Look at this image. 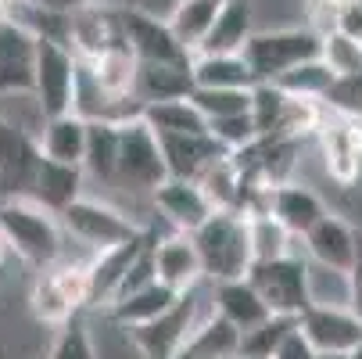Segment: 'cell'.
I'll list each match as a JSON object with an SVG mask.
<instances>
[{"label": "cell", "mask_w": 362, "mask_h": 359, "mask_svg": "<svg viewBox=\"0 0 362 359\" xmlns=\"http://www.w3.org/2000/svg\"><path fill=\"white\" fill-rule=\"evenodd\" d=\"M190 83L194 90H251L255 76L244 55H194Z\"/></svg>", "instance_id": "cb8c5ba5"}, {"label": "cell", "mask_w": 362, "mask_h": 359, "mask_svg": "<svg viewBox=\"0 0 362 359\" xmlns=\"http://www.w3.org/2000/svg\"><path fill=\"white\" fill-rule=\"evenodd\" d=\"M76 76L79 58L69 50L65 40H36V58H33V93L47 119L72 112L76 97Z\"/></svg>", "instance_id": "52a82bcc"}, {"label": "cell", "mask_w": 362, "mask_h": 359, "mask_svg": "<svg viewBox=\"0 0 362 359\" xmlns=\"http://www.w3.org/2000/svg\"><path fill=\"white\" fill-rule=\"evenodd\" d=\"M247 280L276 317H301L308 309V259L301 251H291L273 263H255L247 270Z\"/></svg>", "instance_id": "9c48e42d"}, {"label": "cell", "mask_w": 362, "mask_h": 359, "mask_svg": "<svg viewBox=\"0 0 362 359\" xmlns=\"http://www.w3.org/2000/svg\"><path fill=\"white\" fill-rule=\"evenodd\" d=\"M190 65H140L133 97L140 105H158V101H180L190 97Z\"/></svg>", "instance_id": "1f68e13d"}, {"label": "cell", "mask_w": 362, "mask_h": 359, "mask_svg": "<svg viewBox=\"0 0 362 359\" xmlns=\"http://www.w3.org/2000/svg\"><path fill=\"white\" fill-rule=\"evenodd\" d=\"M140 119L154 130V137H197V133H209V119L194 108L190 97L144 105Z\"/></svg>", "instance_id": "4dcf8cb0"}, {"label": "cell", "mask_w": 362, "mask_h": 359, "mask_svg": "<svg viewBox=\"0 0 362 359\" xmlns=\"http://www.w3.org/2000/svg\"><path fill=\"white\" fill-rule=\"evenodd\" d=\"M151 259H154V277L158 284H165L169 291H190L204 280L197 248L190 241V234H162L151 241Z\"/></svg>", "instance_id": "9a60e30c"}, {"label": "cell", "mask_w": 362, "mask_h": 359, "mask_svg": "<svg viewBox=\"0 0 362 359\" xmlns=\"http://www.w3.org/2000/svg\"><path fill=\"white\" fill-rule=\"evenodd\" d=\"M162 140V159L169 176L194 180L212 159L223 155V147L212 140V133H197V137H158Z\"/></svg>", "instance_id": "83f0119b"}, {"label": "cell", "mask_w": 362, "mask_h": 359, "mask_svg": "<svg viewBox=\"0 0 362 359\" xmlns=\"http://www.w3.org/2000/svg\"><path fill=\"white\" fill-rule=\"evenodd\" d=\"M237 355H240V331L219 313H212L190 334V341L180 348L176 359H237Z\"/></svg>", "instance_id": "836d02e7"}, {"label": "cell", "mask_w": 362, "mask_h": 359, "mask_svg": "<svg viewBox=\"0 0 362 359\" xmlns=\"http://www.w3.org/2000/svg\"><path fill=\"white\" fill-rule=\"evenodd\" d=\"M316 359H348V355H337V352H316Z\"/></svg>", "instance_id": "816d5d0a"}, {"label": "cell", "mask_w": 362, "mask_h": 359, "mask_svg": "<svg viewBox=\"0 0 362 359\" xmlns=\"http://www.w3.org/2000/svg\"><path fill=\"white\" fill-rule=\"evenodd\" d=\"M308 305H348V273L308 263Z\"/></svg>", "instance_id": "7bdbcfd3"}, {"label": "cell", "mask_w": 362, "mask_h": 359, "mask_svg": "<svg viewBox=\"0 0 362 359\" xmlns=\"http://www.w3.org/2000/svg\"><path fill=\"white\" fill-rule=\"evenodd\" d=\"M209 133H212V140L223 147V151H244L247 144H255L258 140V133H255V122H251V115H230V119H216V122H209Z\"/></svg>", "instance_id": "ee69618b"}, {"label": "cell", "mask_w": 362, "mask_h": 359, "mask_svg": "<svg viewBox=\"0 0 362 359\" xmlns=\"http://www.w3.org/2000/svg\"><path fill=\"white\" fill-rule=\"evenodd\" d=\"M348 309L362 324V227H355V259L348 266Z\"/></svg>", "instance_id": "bcb514c9"}, {"label": "cell", "mask_w": 362, "mask_h": 359, "mask_svg": "<svg viewBox=\"0 0 362 359\" xmlns=\"http://www.w3.org/2000/svg\"><path fill=\"white\" fill-rule=\"evenodd\" d=\"M251 36H255L251 0H223V8L216 15V25H212L209 40L201 43L197 55H240Z\"/></svg>", "instance_id": "603a6c76"}, {"label": "cell", "mask_w": 362, "mask_h": 359, "mask_svg": "<svg viewBox=\"0 0 362 359\" xmlns=\"http://www.w3.org/2000/svg\"><path fill=\"white\" fill-rule=\"evenodd\" d=\"M247 220V241H251V266L255 263H273V259H284V255L298 251L294 241L269 212L266 216H244Z\"/></svg>", "instance_id": "e575fe53"}, {"label": "cell", "mask_w": 362, "mask_h": 359, "mask_svg": "<svg viewBox=\"0 0 362 359\" xmlns=\"http://www.w3.org/2000/svg\"><path fill=\"white\" fill-rule=\"evenodd\" d=\"M169 180V169H165V159H162V140L154 137V130L144 122V119H126L119 122V159H115V183L108 198L115 201L119 209H126L133 220V205H144L151 209V194L158 183ZM140 223V220H136Z\"/></svg>", "instance_id": "6da1fadb"}, {"label": "cell", "mask_w": 362, "mask_h": 359, "mask_svg": "<svg viewBox=\"0 0 362 359\" xmlns=\"http://www.w3.org/2000/svg\"><path fill=\"white\" fill-rule=\"evenodd\" d=\"M50 8H58V11H72V8H83V4H90V0H47Z\"/></svg>", "instance_id": "681fc988"}, {"label": "cell", "mask_w": 362, "mask_h": 359, "mask_svg": "<svg viewBox=\"0 0 362 359\" xmlns=\"http://www.w3.org/2000/svg\"><path fill=\"white\" fill-rule=\"evenodd\" d=\"M320 62L337 76V79H348V76H358L362 72V43L348 40L344 33L330 29L320 36Z\"/></svg>", "instance_id": "ab89813d"}, {"label": "cell", "mask_w": 362, "mask_h": 359, "mask_svg": "<svg viewBox=\"0 0 362 359\" xmlns=\"http://www.w3.org/2000/svg\"><path fill=\"white\" fill-rule=\"evenodd\" d=\"M197 259L204 270V280H240L251 270V241H247V220L240 212H212L194 234H190Z\"/></svg>", "instance_id": "277c9868"}, {"label": "cell", "mask_w": 362, "mask_h": 359, "mask_svg": "<svg viewBox=\"0 0 362 359\" xmlns=\"http://www.w3.org/2000/svg\"><path fill=\"white\" fill-rule=\"evenodd\" d=\"M348 359H362V345H358V348H355V352H351Z\"/></svg>", "instance_id": "f5cc1de1"}, {"label": "cell", "mask_w": 362, "mask_h": 359, "mask_svg": "<svg viewBox=\"0 0 362 359\" xmlns=\"http://www.w3.org/2000/svg\"><path fill=\"white\" fill-rule=\"evenodd\" d=\"M216 313V305H212V284L209 280H201L197 287L190 291H180L176 302L169 305V309L158 317V320H151L133 334L136 348L144 359H176L180 348L190 341V334L209 320Z\"/></svg>", "instance_id": "3957f363"}, {"label": "cell", "mask_w": 362, "mask_h": 359, "mask_svg": "<svg viewBox=\"0 0 362 359\" xmlns=\"http://www.w3.org/2000/svg\"><path fill=\"white\" fill-rule=\"evenodd\" d=\"M173 302H176V291H169L165 284L154 280V284H147V287H140V291H133V295L112 302L105 313H108L115 324L136 331V327H144V324H151V320H158Z\"/></svg>", "instance_id": "d6a6232c"}, {"label": "cell", "mask_w": 362, "mask_h": 359, "mask_svg": "<svg viewBox=\"0 0 362 359\" xmlns=\"http://www.w3.org/2000/svg\"><path fill=\"white\" fill-rule=\"evenodd\" d=\"M151 244V234H140L133 241H122L115 248H105V251H93L90 255V309L86 313H100V309H108V305L115 302L119 287H122V277L129 273L133 259Z\"/></svg>", "instance_id": "5bb4252c"}, {"label": "cell", "mask_w": 362, "mask_h": 359, "mask_svg": "<svg viewBox=\"0 0 362 359\" xmlns=\"http://www.w3.org/2000/svg\"><path fill=\"white\" fill-rule=\"evenodd\" d=\"M348 0H301V15H305V25L313 29L316 36L330 33L337 25V15L344 11Z\"/></svg>", "instance_id": "f6af8a7d"}, {"label": "cell", "mask_w": 362, "mask_h": 359, "mask_svg": "<svg viewBox=\"0 0 362 359\" xmlns=\"http://www.w3.org/2000/svg\"><path fill=\"white\" fill-rule=\"evenodd\" d=\"M0 119L11 122L15 130H22L25 137L40 140L43 126H47V115L40 108V101L33 90H11V93H0Z\"/></svg>", "instance_id": "f35d334b"}, {"label": "cell", "mask_w": 362, "mask_h": 359, "mask_svg": "<svg viewBox=\"0 0 362 359\" xmlns=\"http://www.w3.org/2000/svg\"><path fill=\"white\" fill-rule=\"evenodd\" d=\"M298 331L316 352L351 355L362 345V324L348 305H308L298 317Z\"/></svg>", "instance_id": "7c38bea8"}, {"label": "cell", "mask_w": 362, "mask_h": 359, "mask_svg": "<svg viewBox=\"0 0 362 359\" xmlns=\"http://www.w3.org/2000/svg\"><path fill=\"white\" fill-rule=\"evenodd\" d=\"M337 76L320 62V58H308L301 65H294L291 72H284L276 79V86L291 97H301V101H327V93L334 90Z\"/></svg>", "instance_id": "8d00e7d4"}, {"label": "cell", "mask_w": 362, "mask_h": 359, "mask_svg": "<svg viewBox=\"0 0 362 359\" xmlns=\"http://www.w3.org/2000/svg\"><path fill=\"white\" fill-rule=\"evenodd\" d=\"M43 359H97L86 313L72 317L65 327H58V331H54V341L47 345Z\"/></svg>", "instance_id": "60d3db41"}, {"label": "cell", "mask_w": 362, "mask_h": 359, "mask_svg": "<svg viewBox=\"0 0 362 359\" xmlns=\"http://www.w3.org/2000/svg\"><path fill=\"white\" fill-rule=\"evenodd\" d=\"M151 212H154V223H162L169 234H194L216 209L209 205V198L201 194V187L194 180L169 176L165 183L154 187Z\"/></svg>", "instance_id": "8fae6325"}, {"label": "cell", "mask_w": 362, "mask_h": 359, "mask_svg": "<svg viewBox=\"0 0 362 359\" xmlns=\"http://www.w3.org/2000/svg\"><path fill=\"white\" fill-rule=\"evenodd\" d=\"M115 159H119V122H90L83 176L86 183H97L100 194H108L115 183Z\"/></svg>", "instance_id": "4316f807"}, {"label": "cell", "mask_w": 362, "mask_h": 359, "mask_svg": "<svg viewBox=\"0 0 362 359\" xmlns=\"http://www.w3.org/2000/svg\"><path fill=\"white\" fill-rule=\"evenodd\" d=\"M86 194V176L79 166H62V162H47L40 155V166L33 173V187H29V198L40 201L43 209L50 212H65L76 198Z\"/></svg>", "instance_id": "ffe728a7"}, {"label": "cell", "mask_w": 362, "mask_h": 359, "mask_svg": "<svg viewBox=\"0 0 362 359\" xmlns=\"http://www.w3.org/2000/svg\"><path fill=\"white\" fill-rule=\"evenodd\" d=\"M93 76V83L105 90L112 101H133V86H136V69L140 62L129 55L126 43L108 47L105 55H97L93 62H83Z\"/></svg>", "instance_id": "484cf974"}, {"label": "cell", "mask_w": 362, "mask_h": 359, "mask_svg": "<svg viewBox=\"0 0 362 359\" xmlns=\"http://www.w3.org/2000/svg\"><path fill=\"white\" fill-rule=\"evenodd\" d=\"M330 212V205L323 201V194H316L308 183L301 180H291V183H280L273 187L269 194V216L291 234V237H305L323 216Z\"/></svg>", "instance_id": "2e32d148"}, {"label": "cell", "mask_w": 362, "mask_h": 359, "mask_svg": "<svg viewBox=\"0 0 362 359\" xmlns=\"http://www.w3.org/2000/svg\"><path fill=\"white\" fill-rule=\"evenodd\" d=\"M33 58L36 36L0 15V93L33 90Z\"/></svg>", "instance_id": "d6986e66"}, {"label": "cell", "mask_w": 362, "mask_h": 359, "mask_svg": "<svg viewBox=\"0 0 362 359\" xmlns=\"http://www.w3.org/2000/svg\"><path fill=\"white\" fill-rule=\"evenodd\" d=\"M86 320H90V338H93L97 359H144L136 341H133V334H129V327L115 324L105 309L86 313Z\"/></svg>", "instance_id": "d590c367"}, {"label": "cell", "mask_w": 362, "mask_h": 359, "mask_svg": "<svg viewBox=\"0 0 362 359\" xmlns=\"http://www.w3.org/2000/svg\"><path fill=\"white\" fill-rule=\"evenodd\" d=\"M122 43L140 65H190V55L173 36L169 22L162 15H151L144 8H122L119 11Z\"/></svg>", "instance_id": "30bf717a"}, {"label": "cell", "mask_w": 362, "mask_h": 359, "mask_svg": "<svg viewBox=\"0 0 362 359\" xmlns=\"http://www.w3.org/2000/svg\"><path fill=\"white\" fill-rule=\"evenodd\" d=\"M25 309H29V317H33L36 327H54V331L65 327L72 317H79L72 305H69V298L62 295V287H58V280H54V273H50V270H36V277L29 280Z\"/></svg>", "instance_id": "f546056e"}, {"label": "cell", "mask_w": 362, "mask_h": 359, "mask_svg": "<svg viewBox=\"0 0 362 359\" xmlns=\"http://www.w3.org/2000/svg\"><path fill=\"white\" fill-rule=\"evenodd\" d=\"M58 223H62L65 237H72L86 255L115 248L122 241H133V237L147 234L126 209H119L115 201L100 198V194H90V190L83 198H76L65 212H58Z\"/></svg>", "instance_id": "5b68a950"}, {"label": "cell", "mask_w": 362, "mask_h": 359, "mask_svg": "<svg viewBox=\"0 0 362 359\" xmlns=\"http://www.w3.org/2000/svg\"><path fill=\"white\" fill-rule=\"evenodd\" d=\"M244 62L255 76V83H276L284 72H291L294 65L320 58V36L298 25V29H273V33H255L244 43Z\"/></svg>", "instance_id": "8992f818"}, {"label": "cell", "mask_w": 362, "mask_h": 359, "mask_svg": "<svg viewBox=\"0 0 362 359\" xmlns=\"http://www.w3.org/2000/svg\"><path fill=\"white\" fill-rule=\"evenodd\" d=\"M334 29H337V33H344L348 40L362 43V0H348L344 11L337 15V25H334Z\"/></svg>", "instance_id": "7dc6e473"}, {"label": "cell", "mask_w": 362, "mask_h": 359, "mask_svg": "<svg viewBox=\"0 0 362 359\" xmlns=\"http://www.w3.org/2000/svg\"><path fill=\"white\" fill-rule=\"evenodd\" d=\"M36 166H40L36 140L0 119V198L29 194Z\"/></svg>", "instance_id": "ac0fdd59"}, {"label": "cell", "mask_w": 362, "mask_h": 359, "mask_svg": "<svg viewBox=\"0 0 362 359\" xmlns=\"http://www.w3.org/2000/svg\"><path fill=\"white\" fill-rule=\"evenodd\" d=\"M219 8H223V0H176V4L169 8L165 22H169L173 36L180 40V47L187 50V55H197L201 43L209 40Z\"/></svg>", "instance_id": "d4e9b609"}, {"label": "cell", "mask_w": 362, "mask_h": 359, "mask_svg": "<svg viewBox=\"0 0 362 359\" xmlns=\"http://www.w3.org/2000/svg\"><path fill=\"white\" fill-rule=\"evenodd\" d=\"M194 183L201 187V194L209 198V205L216 212H237L240 209V194H244V180H240V169L233 162L230 151H223L219 159H212L204 166Z\"/></svg>", "instance_id": "f1b7e54d"}, {"label": "cell", "mask_w": 362, "mask_h": 359, "mask_svg": "<svg viewBox=\"0 0 362 359\" xmlns=\"http://www.w3.org/2000/svg\"><path fill=\"white\" fill-rule=\"evenodd\" d=\"M301 255L308 263H316V266L348 273V266L355 259V223H348L337 212H327L313 230L301 237Z\"/></svg>", "instance_id": "e0dca14e"}, {"label": "cell", "mask_w": 362, "mask_h": 359, "mask_svg": "<svg viewBox=\"0 0 362 359\" xmlns=\"http://www.w3.org/2000/svg\"><path fill=\"white\" fill-rule=\"evenodd\" d=\"M273 359H316V348L308 345V338L294 327V331L287 334V341L276 348V355H273Z\"/></svg>", "instance_id": "c3c4849f"}, {"label": "cell", "mask_w": 362, "mask_h": 359, "mask_svg": "<svg viewBox=\"0 0 362 359\" xmlns=\"http://www.w3.org/2000/svg\"><path fill=\"white\" fill-rule=\"evenodd\" d=\"M8 255H11V251H8V244H4V237H0V270H4V263H8Z\"/></svg>", "instance_id": "f907efd6"}, {"label": "cell", "mask_w": 362, "mask_h": 359, "mask_svg": "<svg viewBox=\"0 0 362 359\" xmlns=\"http://www.w3.org/2000/svg\"><path fill=\"white\" fill-rule=\"evenodd\" d=\"M65 43L79 62H93L97 55H105L108 47L122 43L119 29V11L115 8H100V4H83L69 11L65 22Z\"/></svg>", "instance_id": "4fadbf2b"}, {"label": "cell", "mask_w": 362, "mask_h": 359, "mask_svg": "<svg viewBox=\"0 0 362 359\" xmlns=\"http://www.w3.org/2000/svg\"><path fill=\"white\" fill-rule=\"evenodd\" d=\"M190 101L209 122L251 112V90H190Z\"/></svg>", "instance_id": "b9f144b4"}, {"label": "cell", "mask_w": 362, "mask_h": 359, "mask_svg": "<svg viewBox=\"0 0 362 359\" xmlns=\"http://www.w3.org/2000/svg\"><path fill=\"white\" fill-rule=\"evenodd\" d=\"M313 137L320 140V159H323L327 176L337 187H355L362 176V119L323 105V115Z\"/></svg>", "instance_id": "ba28073f"}, {"label": "cell", "mask_w": 362, "mask_h": 359, "mask_svg": "<svg viewBox=\"0 0 362 359\" xmlns=\"http://www.w3.org/2000/svg\"><path fill=\"white\" fill-rule=\"evenodd\" d=\"M212 305L223 320H230L240 334L251 331L255 324H262L269 317V305L262 302V295L255 291V284L247 277L240 280H219L212 284Z\"/></svg>", "instance_id": "7402d4cb"}, {"label": "cell", "mask_w": 362, "mask_h": 359, "mask_svg": "<svg viewBox=\"0 0 362 359\" xmlns=\"http://www.w3.org/2000/svg\"><path fill=\"white\" fill-rule=\"evenodd\" d=\"M86 137H90V122L79 119L76 112L47 119L36 147L47 162H62V166H79L83 169V155H86Z\"/></svg>", "instance_id": "44dd1931"}, {"label": "cell", "mask_w": 362, "mask_h": 359, "mask_svg": "<svg viewBox=\"0 0 362 359\" xmlns=\"http://www.w3.org/2000/svg\"><path fill=\"white\" fill-rule=\"evenodd\" d=\"M237 359H240V355H237Z\"/></svg>", "instance_id": "db71d44e"}, {"label": "cell", "mask_w": 362, "mask_h": 359, "mask_svg": "<svg viewBox=\"0 0 362 359\" xmlns=\"http://www.w3.org/2000/svg\"><path fill=\"white\" fill-rule=\"evenodd\" d=\"M0 237L29 270H50L65 255V230L58 216L29 194L0 198Z\"/></svg>", "instance_id": "7a4b0ae2"}, {"label": "cell", "mask_w": 362, "mask_h": 359, "mask_svg": "<svg viewBox=\"0 0 362 359\" xmlns=\"http://www.w3.org/2000/svg\"><path fill=\"white\" fill-rule=\"evenodd\" d=\"M298 327V317H276L269 313L262 324L240 334V359H273L276 348L287 341V334Z\"/></svg>", "instance_id": "74e56055"}]
</instances>
